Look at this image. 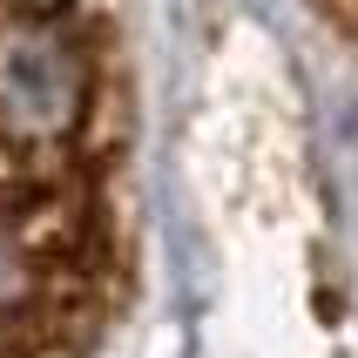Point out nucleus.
Listing matches in <instances>:
<instances>
[{"mask_svg": "<svg viewBox=\"0 0 358 358\" xmlns=\"http://www.w3.org/2000/svg\"><path fill=\"white\" fill-rule=\"evenodd\" d=\"M95 115V55L68 14H27L0 0V156L55 169Z\"/></svg>", "mask_w": 358, "mask_h": 358, "instance_id": "f257e3e1", "label": "nucleus"}]
</instances>
